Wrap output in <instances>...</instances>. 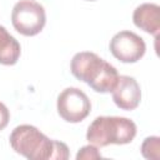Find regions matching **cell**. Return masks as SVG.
<instances>
[{"label":"cell","mask_w":160,"mask_h":160,"mask_svg":"<svg viewBox=\"0 0 160 160\" xmlns=\"http://www.w3.org/2000/svg\"><path fill=\"white\" fill-rule=\"evenodd\" d=\"M9 140L15 152L29 160H66L70 156L66 144L49 139L32 125L16 126Z\"/></svg>","instance_id":"6da1fadb"},{"label":"cell","mask_w":160,"mask_h":160,"mask_svg":"<svg viewBox=\"0 0 160 160\" xmlns=\"http://www.w3.org/2000/svg\"><path fill=\"white\" fill-rule=\"evenodd\" d=\"M71 74L98 92H110L119 78L118 70L95 52L81 51L70 62Z\"/></svg>","instance_id":"7a4b0ae2"},{"label":"cell","mask_w":160,"mask_h":160,"mask_svg":"<svg viewBox=\"0 0 160 160\" xmlns=\"http://www.w3.org/2000/svg\"><path fill=\"white\" fill-rule=\"evenodd\" d=\"M136 124L122 116H98L88 128L86 140L95 146L124 145L134 140Z\"/></svg>","instance_id":"3957f363"},{"label":"cell","mask_w":160,"mask_h":160,"mask_svg":"<svg viewBox=\"0 0 160 160\" xmlns=\"http://www.w3.org/2000/svg\"><path fill=\"white\" fill-rule=\"evenodd\" d=\"M11 22L14 29L21 35H38L46 22L45 9L34 0H20L12 8Z\"/></svg>","instance_id":"277c9868"},{"label":"cell","mask_w":160,"mask_h":160,"mask_svg":"<svg viewBox=\"0 0 160 160\" xmlns=\"http://www.w3.org/2000/svg\"><path fill=\"white\" fill-rule=\"evenodd\" d=\"M59 115L68 122L82 121L91 110V102L88 95L78 88H66L59 96L56 102Z\"/></svg>","instance_id":"5b68a950"},{"label":"cell","mask_w":160,"mask_h":160,"mask_svg":"<svg viewBox=\"0 0 160 160\" xmlns=\"http://www.w3.org/2000/svg\"><path fill=\"white\" fill-rule=\"evenodd\" d=\"M110 51L121 62H136L144 56L146 45L144 39L138 34L122 30L110 40Z\"/></svg>","instance_id":"8992f818"},{"label":"cell","mask_w":160,"mask_h":160,"mask_svg":"<svg viewBox=\"0 0 160 160\" xmlns=\"http://www.w3.org/2000/svg\"><path fill=\"white\" fill-rule=\"evenodd\" d=\"M112 100L122 110H134L141 100V90L138 81L129 75H119L118 81L111 90Z\"/></svg>","instance_id":"52a82bcc"},{"label":"cell","mask_w":160,"mask_h":160,"mask_svg":"<svg viewBox=\"0 0 160 160\" xmlns=\"http://www.w3.org/2000/svg\"><path fill=\"white\" fill-rule=\"evenodd\" d=\"M132 21L139 29L158 36L160 29V6L152 2L139 5L134 10Z\"/></svg>","instance_id":"ba28073f"},{"label":"cell","mask_w":160,"mask_h":160,"mask_svg":"<svg viewBox=\"0 0 160 160\" xmlns=\"http://www.w3.org/2000/svg\"><path fill=\"white\" fill-rule=\"evenodd\" d=\"M21 48L19 41L0 25V64L15 65L20 58Z\"/></svg>","instance_id":"9c48e42d"},{"label":"cell","mask_w":160,"mask_h":160,"mask_svg":"<svg viewBox=\"0 0 160 160\" xmlns=\"http://www.w3.org/2000/svg\"><path fill=\"white\" fill-rule=\"evenodd\" d=\"M141 154L148 160H159L160 158V138L148 136L141 144Z\"/></svg>","instance_id":"30bf717a"},{"label":"cell","mask_w":160,"mask_h":160,"mask_svg":"<svg viewBox=\"0 0 160 160\" xmlns=\"http://www.w3.org/2000/svg\"><path fill=\"white\" fill-rule=\"evenodd\" d=\"M102 155L98 150L95 145H85L82 146L78 154H76V160H95V159H101Z\"/></svg>","instance_id":"8fae6325"},{"label":"cell","mask_w":160,"mask_h":160,"mask_svg":"<svg viewBox=\"0 0 160 160\" xmlns=\"http://www.w3.org/2000/svg\"><path fill=\"white\" fill-rule=\"evenodd\" d=\"M9 120H10V111L5 104L0 102V131L8 126Z\"/></svg>","instance_id":"7c38bea8"},{"label":"cell","mask_w":160,"mask_h":160,"mask_svg":"<svg viewBox=\"0 0 160 160\" xmlns=\"http://www.w3.org/2000/svg\"><path fill=\"white\" fill-rule=\"evenodd\" d=\"M88 1H94V0H88Z\"/></svg>","instance_id":"4fadbf2b"}]
</instances>
